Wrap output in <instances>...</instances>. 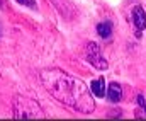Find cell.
Returning <instances> with one entry per match:
<instances>
[{"label": "cell", "mask_w": 146, "mask_h": 121, "mask_svg": "<svg viewBox=\"0 0 146 121\" xmlns=\"http://www.w3.org/2000/svg\"><path fill=\"white\" fill-rule=\"evenodd\" d=\"M143 111H136V116H141V118H146V104H143V106H139Z\"/></svg>", "instance_id": "9c48e42d"}, {"label": "cell", "mask_w": 146, "mask_h": 121, "mask_svg": "<svg viewBox=\"0 0 146 121\" xmlns=\"http://www.w3.org/2000/svg\"><path fill=\"white\" fill-rule=\"evenodd\" d=\"M12 109H14L15 120H42V118H46L44 109L34 99L26 97V96H15L12 101Z\"/></svg>", "instance_id": "7a4b0ae2"}, {"label": "cell", "mask_w": 146, "mask_h": 121, "mask_svg": "<svg viewBox=\"0 0 146 121\" xmlns=\"http://www.w3.org/2000/svg\"><path fill=\"white\" fill-rule=\"evenodd\" d=\"M106 96H107V99H109L110 102H119L121 99H122V89H121V85L117 84V82H110L109 87L106 89Z\"/></svg>", "instance_id": "5b68a950"}, {"label": "cell", "mask_w": 146, "mask_h": 121, "mask_svg": "<svg viewBox=\"0 0 146 121\" xmlns=\"http://www.w3.org/2000/svg\"><path fill=\"white\" fill-rule=\"evenodd\" d=\"M15 2H19L21 5H26V7H29V9H36L37 7L36 0H15Z\"/></svg>", "instance_id": "ba28073f"}, {"label": "cell", "mask_w": 146, "mask_h": 121, "mask_svg": "<svg viewBox=\"0 0 146 121\" xmlns=\"http://www.w3.org/2000/svg\"><path fill=\"white\" fill-rule=\"evenodd\" d=\"M97 33H99L102 38H109L110 34H112V24H110L109 21L100 22V24L97 26Z\"/></svg>", "instance_id": "52a82bcc"}, {"label": "cell", "mask_w": 146, "mask_h": 121, "mask_svg": "<svg viewBox=\"0 0 146 121\" xmlns=\"http://www.w3.org/2000/svg\"><path fill=\"white\" fill-rule=\"evenodd\" d=\"M131 17H133L134 27H136L138 31H143V29L146 27V12H145L143 7H139V5L133 7V10H131Z\"/></svg>", "instance_id": "277c9868"}, {"label": "cell", "mask_w": 146, "mask_h": 121, "mask_svg": "<svg viewBox=\"0 0 146 121\" xmlns=\"http://www.w3.org/2000/svg\"><path fill=\"white\" fill-rule=\"evenodd\" d=\"M87 60H88L95 68H99V70H106V68L109 67L107 60L102 56V53H100V49H99V46H97L95 43H88V44H87Z\"/></svg>", "instance_id": "3957f363"}, {"label": "cell", "mask_w": 146, "mask_h": 121, "mask_svg": "<svg viewBox=\"0 0 146 121\" xmlns=\"http://www.w3.org/2000/svg\"><path fill=\"white\" fill-rule=\"evenodd\" d=\"M44 89L61 104L72 108L78 113L90 114L95 109L92 90L76 77L60 68H46L39 74Z\"/></svg>", "instance_id": "6da1fadb"}, {"label": "cell", "mask_w": 146, "mask_h": 121, "mask_svg": "<svg viewBox=\"0 0 146 121\" xmlns=\"http://www.w3.org/2000/svg\"><path fill=\"white\" fill-rule=\"evenodd\" d=\"M90 90H92V94L94 96H97V97H104L106 96V80L100 77V79H97V80H94L90 84Z\"/></svg>", "instance_id": "8992f818"}]
</instances>
